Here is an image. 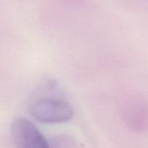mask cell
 <instances>
[{
	"label": "cell",
	"mask_w": 148,
	"mask_h": 148,
	"mask_svg": "<svg viewBox=\"0 0 148 148\" xmlns=\"http://www.w3.org/2000/svg\"><path fill=\"white\" fill-rule=\"evenodd\" d=\"M30 113L37 121L46 124H59L69 121L74 111L66 101L59 98H43L30 106Z\"/></svg>",
	"instance_id": "6da1fadb"
},
{
	"label": "cell",
	"mask_w": 148,
	"mask_h": 148,
	"mask_svg": "<svg viewBox=\"0 0 148 148\" xmlns=\"http://www.w3.org/2000/svg\"><path fill=\"white\" fill-rule=\"evenodd\" d=\"M12 133L20 148H51L44 136L27 119H15L12 124Z\"/></svg>",
	"instance_id": "7a4b0ae2"
}]
</instances>
